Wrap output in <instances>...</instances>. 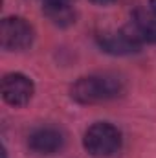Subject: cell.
<instances>
[{"label": "cell", "instance_id": "8", "mask_svg": "<svg viewBox=\"0 0 156 158\" xmlns=\"http://www.w3.org/2000/svg\"><path fill=\"white\" fill-rule=\"evenodd\" d=\"M134 37L140 40H147V42H156V20L153 19H147V17H136L134 24H132V30Z\"/></svg>", "mask_w": 156, "mask_h": 158}, {"label": "cell", "instance_id": "4", "mask_svg": "<svg viewBox=\"0 0 156 158\" xmlns=\"http://www.w3.org/2000/svg\"><path fill=\"white\" fill-rule=\"evenodd\" d=\"M33 92H35L33 81L20 72L6 74L2 79V98L11 107L28 105L33 98Z\"/></svg>", "mask_w": 156, "mask_h": 158}, {"label": "cell", "instance_id": "1", "mask_svg": "<svg viewBox=\"0 0 156 158\" xmlns=\"http://www.w3.org/2000/svg\"><path fill=\"white\" fill-rule=\"evenodd\" d=\"M72 98L83 105H96L114 99L123 92V79L114 74H94L77 79L72 86Z\"/></svg>", "mask_w": 156, "mask_h": 158}, {"label": "cell", "instance_id": "10", "mask_svg": "<svg viewBox=\"0 0 156 158\" xmlns=\"http://www.w3.org/2000/svg\"><path fill=\"white\" fill-rule=\"evenodd\" d=\"M149 6H151V11H153V15L156 17V0H149Z\"/></svg>", "mask_w": 156, "mask_h": 158}, {"label": "cell", "instance_id": "7", "mask_svg": "<svg viewBox=\"0 0 156 158\" xmlns=\"http://www.w3.org/2000/svg\"><path fill=\"white\" fill-rule=\"evenodd\" d=\"M42 13L61 28H66L76 22V11L68 0H46L42 6Z\"/></svg>", "mask_w": 156, "mask_h": 158}, {"label": "cell", "instance_id": "2", "mask_svg": "<svg viewBox=\"0 0 156 158\" xmlns=\"http://www.w3.org/2000/svg\"><path fill=\"white\" fill-rule=\"evenodd\" d=\"M83 145L88 155L96 158H109L121 149V132L112 123L97 121L84 132Z\"/></svg>", "mask_w": 156, "mask_h": 158}, {"label": "cell", "instance_id": "3", "mask_svg": "<svg viewBox=\"0 0 156 158\" xmlns=\"http://www.w3.org/2000/svg\"><path fill=\"white\" fill-rule=\"evenodd\" d=\"M35 39L33 26L22 17H6L0 24V46L7 52L28 50Z\"/></svg>", "mask_w": 156, "mask_h": 158}, {"label": "cell", "instance_id": "6", "mask_svg": "<svg viewBox=\"0 0 156 158\" xmlns=\"http://www.w3.org/2000/svg\"><path fill=\"white\" fill-rule=\"evenodd\" d=\"M28 145L31 151L39 155H53L63 149L64 138H63V132L55 127H39L30 134Z\"/></svg>", "mask_w": 156, "mask_h": 158}, {"label": "cell", "instance_id": "5", "mask_svg": "<svg viewBox=\"0 0 156 158\" xmlns=\"http://www.w3.org/2000/svg\"><path fill=\"white\" fill-rule=\"evenodd\" d=\"M99 46L112 55H129L136 53L140 50V40L134 37L130 30H119V31H103L97 35Z\"/></svg>", "mask_w": 156, "mask_h": 158}, {"label": "cell", "instance_id": "9", "mask_svg": "<svg viewBox=\"0 0 156 158\" xmlns=\"http://www.w3.org/2000/svg\"><path fill=\"white\" fill-rule=\"evenodd\" d=\"M94 4H99V6H107V4H112L114 0H92Z\"/></svg>", "mask_w": 156, "mask_h": 158}]
</instances>
